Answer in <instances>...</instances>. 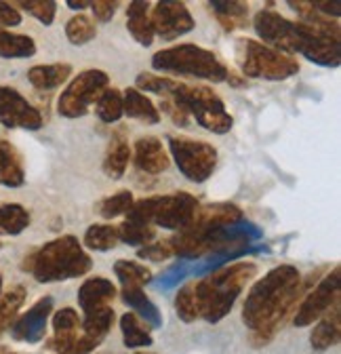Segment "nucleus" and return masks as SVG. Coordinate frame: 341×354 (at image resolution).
Masks as SVG:
<instances>
[{
	"mask_svg": "<svg viewBox=\"0 0 341 354\" xmlns=\"http://www.w3.org/2000/svg\"><path fill=\"white\" fill-rule=\"evenodd\" d=\"M289 7L302 15V21H291L276 11H260L253 17L255 34L284 55L302 53L312 64L337 68L341 62L339 24L314 11L310 0H289Z\"/></svg>",
	"mask_w": 341,
	"mask_h": 354,
	"instance_id": "obj_1",
	"label": "nucleus"
},
{
	"mask_svg": "<svg viewBox=\"0 0 341 354\" xmlns=\"http://www.w3.org/2000/svg\"><path fill=\"white\" fill-rule=\"evenodd\" d=\"M302 289L304 279L291 263L276 266L251 287L242 306V323L251 329L255 346L260 348L274 337Z\"/></svg>",
	"mask_w": 341,
	"mask_h": 354,
	"instance_id": "obj_2",
	"label": "nucleus"
},
{
	"mask_svg": "<svg viewBox=\"0 0 341 354\" xmlns=\"http://www.w3.org/2000/svg\"><path fill=\"white\" fill-rule=\"evenodd\" d=\"M255 274H257V266L253 261H238L194 283L198 315L206 323H220L222 319H226L238 295L242 293L246 283L255 279Z\"/></svg>",
	"mask_w": 341,
	"mask_h": 354,
	"instance_id": "obj_3",
	"label": "nucleus"
},
{
	"mask_svg": "<svg viewBox=\"0 0 341 354\" xmlns=\"http://www.w3.org/2000/svg\"><path fill=\"white\" fill-rule=\"evenodd\" d=\"M91 255L82 249L76 236H59L42 245L26 257L23 270H28L38 283L70 281L91 270Z\"/></svg>",
	"mask_w": 341,
	"mask_h": 354,
	"instance_id": "obj_4",
	"label": "nucleus"
},
{
	"mask_svg": "<svg viewBox=\"0 0 341 354\" xmlns=\"http://www.w3.org/2000/svg\"><path fill=\"white\" fill-rule=\"evenodd\" d=\"M262 239V230L242 219L232 226H217V228H200L188 226L186 230L170 236L166 243L179 259H200L213 253H220L234 245H251L253 241Z\"/></svg>",
	"mask_w": 341,
	"mask_h": 354,
	"instance_id": "obj_5",
	"label": "nucleus"
},
{
	"mask_svg": "<svg viewBox=\"0 0 341 354\" xmlns=\"http://www.w3.org/2000/svg\"><path fill=\"white\" fill-rule=\"evenodd\" d=\"M152 68L160 74L190 76L213 82H226L230 74L228 66L215 53L198 47V44H177V47L154 53Z\"/></svg>",
	"mask_w": 341,
	"mask_h": 354,
	"instance_id": "obj_6",
	"label": "nucleus"
},
{
	"mask_svg": "<svg viewBox=\"0 0 341 354\" xmlns=\"http://www.w3.org/2000/svg\"><path fill=\"white\" fill-rule=\"evenodd\" d=\"M200 203L196 196H192L190 192H173L164 196H148L133 203L131 211L126 213V219L182 232L194 221Z\"/></svg>",
	"mask_w": 341,
	"mask_h": 354,
	"instance_id": "obj_7",
	"label": "nucleus"
},
{
	"mask_svg": "<svg viewBox=\"0 0 341 354\" xmlns=\"http://www.w3.org/2000/svg\"><path fill=\"white\" fill-rule=\"evenodd\" d=\"M166 97L179 104L190 114V118H194L202 129L211 133L224 136V133H230V129L234 127V118L226 110L224 100L208 86L186 84V82L175 80L173 88H170Z\"/></svg>",
	"mask_w": 341,
	"mask_h": 354,
	"instance_id": "obj_8",
	"label": "nucleus"
},
{
	"mask_svg": "<svg viewBox=\"0 0 341 354\" xmlns=\"http://www.w3.org/2000/svg\"><path fill=\"white\" fill-rule=\"evenodd\" d=\"M238 64L244 78L286 80L300 72V62L253 38L238 40Z\"/></svg>",
	"mask_w": 341,
	"mask_h": 354,
	"instance_id": "obj_9",
	"label": "nucleus"
},
{
	"mask_svg": "<svg viewBox=\"0 0 341 354\" xmlns=\"http://www.w3.org/2000/svg\"><path fill=\"white\" fill-rule=\"evenodd\" d=\"M168 152L179 173L192 184H202L217 167V150L206 142L182 136H168Z\"/></svg>",
	"mask_w": 341,
	"mask_h": 354,
	"instance_id": "obj_10",
	"label": "nucleus"
},
{
	"mask_svg": "<svg viewBox=\"0 0 341 354\" xmlns=\"http://www.w3.org/2000/svg\"><path fill=\"white\" fill-rule=\"evenodd\" d=\"M110 84V76L104 70H84L72 78L66 91L59 95L57 112L66 118H80L89 112L91 104L106 91Z\"/></svg>",
	"mask_w": 341,
	"mask_h": 354,
	"instance_id": "obj_11",
	"label": "nucleus"
},
{
	"mask_svg": "<svg viewBox=\"0 0 341 354\" xmlns=\"http://www.w3.org/2000/svg\"><path fill=\"white\" fill-rule=\"evenodd\" d=\"M339 293H341V270H339V266H335V268L306 295L302 306L297 308L293 323L297 327L312 325L314 321H318L327 313L335 301L341 299Z\"/></svg>",
	"mask_w": 341,
	"mask_h": 354,
	"instance_id": "obj_12",
	"label": "nucleus"
},
{
	"mask_svg": "<svg viewBox=\"0 0 341 354\" xmlns=\"http://www.w3.org/2000/svg\"><path fill=\"white\" fill-rule=\"evenodd\" d=\"M150 21L154 28V36H160L162 40H175L192 32L196 26L186 3H179V0H160V3H156Z\"/></svg>",
	"mask_w": 341,
	"mask_h": 354,
	"instance_id": "obj_13",
	"label": "nucleus"
},
{
	"mask_svg": "<svg viewBox=\"0 0 341 354\" xmlns=\"http://www.w3.org/2000/svg\"><path fill=\"white\" fill-rule=\"evenodd\" d=\"M0 122L9 129L38 131L42 127V116L19 91L0 84Z\"/></svg>",
	"mask_w": 341,
	"mask_h": 354,
	"instance_id": "obj_14",
	"label": "nucleus"
},
{
	"mask_svg": "<svg viewBox=\"0 0 341 354\" xmlns=\"http://www.w3.org/2000/svg\"><path fill=\"white\" fill-rule=\"evenodd\" d=\"M112 323H114V310L110 306H104L89 315H84V321H80V333L66 354H91L110 333Z\"/></svg>",
	"mask_w": 341,
	"mask_h": 354,
	"instance_id": "obj_15",
	"label": "nucleus"
},
{
	"mask_svg": "<svg viewBox=\"0 0 341 354\" xmlns=\"http://www.w3.org/2000/svg\"><path fill=\"white\" fill-rule=\"evenodd\" d=\"M53 313V297H42L38 299L23 317H19L15 321V325L11 327V333L15 339L19 342H28V344H36L45 337L47 331V321L49 315Z\"/></svg>",
	"mask_w": 341,
	"mask_h": 354,
	"instance_id": "obj_16",
	"label": "nucleus"
},
{
	"mask_svg": "<svg viewBox=\"0 0 341 354\" xmlns=\"http://www.w3.org/2000/svg\"><path fill=\"white\" fill-rule=\"evenodd\" d=\"M133 162L139 171L158 175L168 169V154L158 138L146 136L135 142V152H133Z\"/></svg>",
	"mask_w": 341,
	"mask_h": 354,
	"instance_id": "obj_17",
	"label": "nucleus"
},
{
	"mask_svg": "<svg viewBox=\"0 0 341 354\" xmlns=\"http://www.w3.org/2000/svg\"><path fill=\"white\" fill-rule=\"evenodd\" d=\"M114 297H116V287L112 281L104 277L87 279L78 289V306L82 308L84 315L108 306V301H112Z\"/></svg>",
	"mask_w": 341,
	"mask_h": 354,
	"instance_id": "obj_18",
	"label": "nucleus"
},
{
	"mask_svg": "<svg viewBox=\"0 0 341 354\" xmlns=\"http://www.w3.org/2000/svg\"><path fill=\"white\" fill-rule=\"evenodd\" d=\"M242 219H244V215H242V211L236 205H232V203H215V205L200 207L190 226L217 228V226L238 224V221H242Z\"/></svg>",
	"mask_w": 341,
	"mask_h": 354,
	"instance_id": "obj_19",
	"label": "nucleus"
},
{
	"mask_svg": "<svg viewBox=\"0 0 341 354\" xmlns=\"http://www.w3.org/2000/svg\"><path fill=\"white\" fill-rule=\"evenodd\" d=\"M339 335H341V306L339 301H335L318 319V325L312 329L310 342L314 350H329L339 342Z\"/></svg>",
	"mask_w": 341,
	"mask_h": 354,
	"instance_id": "obj_20",
	"label": "nucleus"
},
{
	"mask_svg": "<svg viewBox=\"0 0 341 354\" xmlns=\"http://www.w3.org/2000/svg\"><path fill=\"white\" fill-rule=\"evenodd\" d=\"M26 182V171H23V160L17 148L7 142L0 140V184L7 188H19Z\"/></svg>",
	"mask_w": 341,
	"mask_h": 354,
	"instance_id": "obj_21",
	"label": "nucleus"
},
{
	"mask_svg": "<svg viewBox=\"0 0 341 354\" xmlns=\"http://www.w3.org/2000/svg\"><path fill=\"white\" fill-rule=\"evenodd\" d=\"M150 5L144 3V0H133L126 7V30L129 34L142 44V47H150L154 42V28L150 21V13H148Z\"/></svg>",
	"mask_w": 341,
	"mask_h": 354,
	"instance_id": "obj_22",
	"label": "nucleus"
},
{
	"mask_svg": "<svg viewBox=\"0 0 341 354\" xmlns=\"http://www.w3.org/2000/svg\"><path fill=\"white\" fill-rule=\"evenodd\" d=\"M208 9L226 32L246 28V21H249L246 3H238V0H211Z\"/></svg>",
	"mask_w": 341,
	"mask_h": 354,
	"instance_id": "obj_23",
	"label": "nucleus"
},
{
	"mask_svg": "<svg viewBox=\"0 0 341 354\" xmlns=\"http://www.w3.org/2000/svg\"><path fill=\"white\" fill-rule=\"evenodd\" d=\"M129 160H131L129 142H126L122 131H116L112 136L110 146H108L106 158H104V173L110 177V180H120L126 167H129Z\"/></svg>",
	"mask_w": 341,
	"mask_h": 354,
	"instance_id": "obj_24",
	"label": "nucleus"
},
{
	"mask_svg": "<svg viewBox=\"0 0 341 354\" xmlns=\"http://www.w3.org/2000/svg\"><path fill=\"white\" fill-rule=\"evenodd\" d=\"M122 110L129 118H137L146 124H158L160 112L158 108L137 88H126L122 95Z\"/></svg>",
	"mask_w": 341,
	"mask_h": 354,
	"instance_id": "obj_25",
	"label": "nucleus"
},
{
	"mask_svg": "<svg viewBox=\"0 0 341 354\" xmlns=\"http://www.w3.org/2000/svg\"><path fill=\"white\" fill-rule=\"evenodd\" d=\"M72 76L70 64H49V66H34L28 70V80L32 86L40 88V91H51L64 84Z\"/></svg>",
	"mask_w": 341,
	"mask_h": 354,
	"instance_id": "obj_26",
	"label": "nucleus"
},
{
	"mask_svg": "<svg viewBox=\"0 0 341 354\" xmlns=\"http://www.w3.org/2000/svg\"><path fill=\"white\" fill-rule=\"evenodd\" d=\"M120 299H122L126 306H129V308H133L135 313H137V317H139L144 323H148L150 327H154V329L162 327L160 310L156 308V304L150 301V297H148L142 289H122V291H120Z\"/></svg>",
	"mask_w": 341,
	"mask_h": 354,
	"instance_id": "obj_27",
	"label": "nucleus"
},
{
	"mask_svg": "<svg viewBox=\"0 0 341 354\" xmlns=\"http://www.w3.org/2000/svg\"><path fill=\"white\" fill-rule=\"evenodd\" d=\"M120 331H122L124 346L131 348V350L148 348L154 342L152 335H150V325L144 323L135 313H126L120 319Z\"/></svg>",
	"mask_w": 341,
	"mask_h": 354,
	"instance_id": "obj_28",
	"label": "nucleus"
},
{
	"mask_svg": "<svg viewBox=\"0 0 341 354\" xmlns=\"http://www.w3.org/2000/svg\"><path fill=\"white\" fill-rule=\"evenodd\" d=\"M34 53H36V44L30 36L0 28V57L17 59V57H32Z\"/></svg>",
	"mask_w": 341,
	"mask_h": 354,
	"instance_id": "obj_29",
	"label": "nucleus"
},
{
	"mask_svg": "<svg viewBox=\"0 0 341 354\" xmlns=\"http://www.w3.org/2000/svg\"><path fill=\"white\" fill-rule=\"evenodd\" d=\"M114 274L120 281L122 289H142L152 281V272L142 266L139 261H129V259H118L114 263Z\"/></svg>",
	"mask_w": 341,
	"mask_h": 354,
	"instance_id": "obj_30",
	"label": "nucleus"
},
{
	"mask_svg": "<svg viewBox=\"0 0 341 354\" xmlns=\"http://www.w3.org/2000/svg\"><path fill=\"white\" fill-rule=\"evenodd\" d=\"M30 226V211L21 205H0V236H17Z\"/></svg>",
	"mask_w": 341,
	"mask_h": 354,
	"instance_id": "obj_31",
	"label": "nucleus"
},
{
	"mask_svg": "<svg viewBox=\"0 0 341 354\" xmlns=\"http://www.w3.org/2000/svg\"><path fill=\"white\" fill-rule=\"evenodd\" d=\"M120 243L118 226L110 224H93L84 232V245L93 251H112Z\"/></svg>",
	"mask_w": 341,
	"mask_h": 354,
	"instance_id": "obj_32",
	"label": "nucleus"
},
{
	"mask_svg": "<svg viewBox=\"0 0 341 354\" xmlns=\"http://www.w3.org/2000/svg\"><path fill=\"white\" fill-rule=\"evenodd\" d=\"M156 236V228L150 224H144V221H135V219H124L118 226V239L124 245H150V241H154Z\"/></svg>",
	"mask_w": 341,
	"mask_h": 354,
	"instance_id": "obj_33",
	"label": "nucleus"
},
{
	"mask_svg": "<svg viewBox=\"0 0 341 354\" xmlns=\"http://www.w3.org/2000/svg\"><path fill=\"white\" fill-rule=\"evenodd\" d=\"M95 114L104 122H116V120L122 118V114H124V110H122V93L118 91V88L108 86L106 91L97 97Z\"/></svg>",
	"mask_w": 341,
	"mask_h": 354,
	"instance_id": "obj_34",
	"label": "nucleus"
},
{
	"mask_svg": "<svg viewBox=\"0 0 341 354\" xmlns=\"http://www.w3.org/2000/svg\"><path fill=\"white\" fill-rule=\"evenodd\" d=\"M66 36L72 44H87L97 36L95 21L89 15L78 13L66 24Z\"/></svg>",
	"mask_w": 341,
	"mask_h": 354,
	"instance_id": "obj_35",
	"label": "nucleus"
},
{
	"mask_svg": "<svg viewBox=\"0 0 341 354\" xmlns=\"http://www.w3.org/2000/svg\"><path fill=\"white\" fill-rule=\"evenodd\" d=\"M26 301V289L23 287H13L5 295H0V333H3L11 321L15 319L17 310Z\"/></svg>",
	"mask_w": 341,
	"mask_h": 354,
	"instance_id": "obj_36",
	"label": "nucleus"
},
{
	"mask_svg": "<svg viewBox=\"0 0 341 354\" xmlns=\"http://www.w3.org/2000/svg\"><path fill=\"white\" fill-rule=\"evenodd\" d=\"M133 194L129 190H120L108 198H104L97 207V213L104 217V219H114L122 213H129L131 207H133Z\"/></svg>",
	"mask_w": 341,
	"mask_h": 354,
	"instance_id": "obj_37",
	"label": "nucleus"
},
{
	"mask_svg": "<svg viewBox=\"0 0 341 354\" xmlns=\"http://www.w3.org/2000/svg\"><path fill=\"white\" fill-rule=\"evenodd\" d=\"M175 310L177 317L184 323H194L200 315H198V301H196V293H194V283L184 285L177 295H175Z\"/></svg>",
	"mask_w": 341,
	"mask_h": 354,
	"instance_id": "obj_38",
	"label": "nucleus"
},
{
	"mask_svg": "<svg viewBox=\"0 0 341 354\" xmlns=\"http://www.w3.org/2000/svg\"><path fill=\"white\" fill-rule=\"evenodd\" d=\"M17 7L26 9L42 26H51L57 13V3H53V0H21V3H17Z\"/></svg>",
	"mask_w": 341,
	"mask_h": 354,
	"instance_id": "obj_39",
	"label": "nucleus"
},
{
	"mask_svg": "<svg viewBox=\"0 0 341 354\" xmlns=\"http://www.w3.org/2000/svg\"><path fill=\"white\" fill-rule=\"evenodd\" d=\"M137 88H142V91H148V93H156L160 97H166L168 91L173 88L175 80L168 78V76H156V74H150V72H144L137 76Z\"/></svg>",
	"mask_w": 341,
	"mask_h": 354,
	"instance_id": "obj_40",
	"label": "nucleus"
},
{
	"mask_svg": "<svg viewBox=\"0 0 341 354\" xmlns=\"http://www.w3.org/2000/svg\"><path fill=\"white\" fill-rule=\"evenodd\" d=\"M170 255H173V251H170L166 241L154 243V245H146V247L137 249V257L146 259V261H166Z\"/></svg>",
	"mask_w": 341,
	"mask_h": 354,
	"instance_id": "obj_41",
	"label": "nucleus"
},
{
	"mask_svg": "<svg viewBox=\"0 0 341 354\" xmlns=\"http://www.w3.org/2000/svg\"><path fill=\"white\" fill-rule=\"evenodd\" d=\"M190 274V268H188V261H177L175 266H170V268L160 277L158 281V287L160 289H168V287H173L175 283L184 281L186 277Z\"/></svg>",
	"mask_w": 341,
	"mask_h": 354,
	"instance_id": "obj_42",
	"label": "nucleus"
},
{
	"mask_svg": "<svg viewBox=\"0 0 341 354\" xmlns=\"http://www.w3.org/2000/svg\"><path fill=\"white\" fill-rule=\"evenodd\" d=\"M160 110L164 112V114H168L170 116V120H173L175 124H179V127H188L190 124V114L179 106V104H175L173 100H168V97H164L162 102H160ZM158 110V112H160Z\"/></svg>",
	"mask_w": 341,
	"mask_h": 354,
	"instance_id": "obj_43",
	"label": "nucleus"
},
{
	"mask_svg": "<svg viewBox=\"0 0 341 354\" xmlns=\"http://www.w3.org/2000/svg\"><path fill=\"white\" fill-rule=\"evenodd\" d=\"M91 9L95 13V17L99 21H110L114 15H116V9H118V3L116 0H93L91 3Z\"/></svg>",
	"mask_w": 341,
	"mask_h": 354,
	"instance_id": "obj_44",
	"label": "nucleus"
},
{
	"mask_svg": "<svg viewBox=\"0 0 341 354\" xmlns=\"http://www.w3.org/2000/svg\"><path fill=\"white\" fill-rule=\"evenodd\" d=\"M21 24V15H19V11L13 7V5H9V3H3L0 0V28H13V26H19Z\"/></svg>",
	"mask_w": 341,
	"mask_h": 354,
	"instance_id": "obj_45",
	"label": "nucleus"
},
{
	"mask_svg": "<svg viewBox=\"0 0 341 354\" xmlns=\"http://www.w3.org/2000/svg\"><path fill=\"white\" fill-rule=\"evenodd\" d=\"M68 7L74 9V11H78V9H87V7H91V3H89V0H68Z\"/></svg>",
	"mask_w": 341,
	"mask_h": 354,
	"instance_id": "obj_46",
	"label": "nucleus"
},
{
	"mask_svg": "<svg viewBox=\"0 0 341 354\" xmlns=\"http://www.w3.org/2000/svg\"><path fill=\"white\" fill-rule=\"evenodd\" d=\"M0 295H3V277H0Z\"/></svg>",
	"mask_w": 341,
	"mask_h": 354,
	"instance_id": "obj_47",
	"label": "nucleus"
},
{
	"mask_svg": "<svg viewBox=\"0 0 341 354\" xmlns=\"http://www.w3.org/2000/svg\"><path fill=\"white\" fill-rule=\"evenodd\" d=\"M133 354H156V352H133Z\"/></svg>",
	"mask_w": 341,
	"mask_h": 354,
	"instance_id": "obj_48",
	"label": "nucleus"
},
{
	"mask_svg": "<svg viewBox=\"0 0 341 354\" xmlns=\"http://www.w3.org/2000/svg\"><path fill=\"white\" fill-rule=\"evenodd\" d=\"M9 350H5V348H0V354H7Z\"/></svg>",
	"mask_w": 341,
	"mask_h": 354,
	"instance_id": "obj_49",
	"label": "nucleus"
},
{
	"mask_svg": "<svg viewBox=\"0 0 341 354\" xmlns=\"http://www.w3.org/2000/svg\"><path fill=\"white\" fill-rule=\"evenodd\" d=\"M7 354H17V352H7Z\"/></svg>",
	"mask_w": 341,
	"mask_h": 354,
	"instance_id": "obj_50",
	"label": "nucleus"
},
{
	"mask_svg": "<svg viewBox=\"0 0 341 354\" xmlns=\"http://www.w3.org/2000/svg\"><path fill=\"white\" fill-rule=\"evenodd\" d=\"M0 247H3V245H0Z\"/></svg>",
	"mask_w": 341,
	"mask_h": 354,
	"instance_id": "obj_51",
	"label": "nucleus"
}]
</instances>
